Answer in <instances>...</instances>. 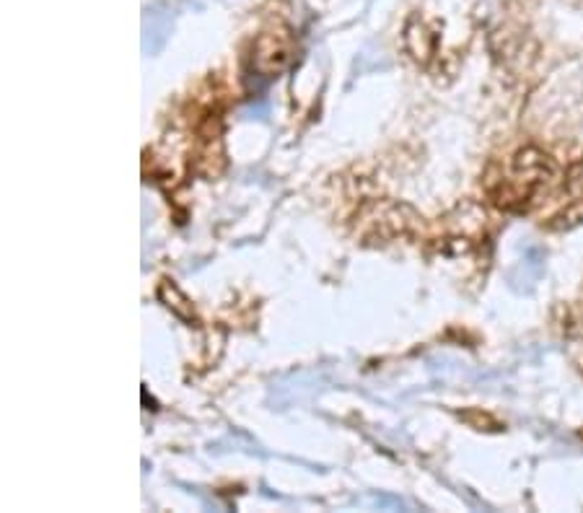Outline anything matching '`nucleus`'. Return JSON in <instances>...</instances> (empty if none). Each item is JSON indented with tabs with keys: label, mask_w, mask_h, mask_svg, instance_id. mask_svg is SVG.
I'll return each mask as SVG.
<instances>
[{
	"label": "nucleus",
	"mask_w": 583,
	"mask_h": 513,
	"mask_svg": "<svg viewBox=\"0 0 583 513\" xmlns=\"http://www.w3.org/2000/svg\"><path fill=\"white\" fill-rule=\"evenodd\" d=\"M581 223H583V200H576L571 208L558 213V216L552 218L547 226H550L552 231H571V228L581 226Z\"/></svg>",
	"instance_id": "nucleus-1"
},
{
	"label": "nucleus",
	"mask_w": 583,
	"mask_h": 513,
	"mask_svg": "<svg viewBox=\"0 0 583 513\" xmlns=\"http://www.w3.org/2000/svg\"><path fill=\"white\" fill-rule=\"evenodd\" d=\"M565 187L576 200H583V161H578L576 166H571L568 171V179H565Z\"/></svg>",
	"instance_id": "nucleus-2"
}]
</instances>
